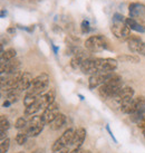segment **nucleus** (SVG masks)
<instances>
[{
  "label": "nucleus",
  "instance_id": "cd10ccee",
  "mask_svg": "<svg viewBox=\"0 0 145 153\" xmlns=\"http://www.w3.org/2000/svg\"><path fill=\"white\" fill-rule=\"evenodd\" d=\"M9 146H10V140L7 137V139L1 141V143H0V153H7Z\"/></svg>",
  "mask_w": 145,
  "mask_h": 153
},
{
  "label": "nucleus",
  "instance_id": "c756f323",
  "mask_svg": "<svg viewBox=\"0 0 145 153\" xmlns=\"http://www.w3.org/2000/svg\"><path fill=\"white\" fill-rule=\"evenodd\" d=\"M125 19H126V17H124L123 15H121V13H115L114 17H113V20H114V22H125Z\"/></svg>",
  "mask_w": 145,
  "mask_h": 153
},
{
  "label": "nucleus",
  "instance_id": "412c9836",
  "mask_svg": "<svg viewBox=\"0 0 145 153\" xmlns=\"http://www.w3.org/2000/svg\"><path fill=\"white\" fill-rule=\"evenodd\" d=\"M116 59L118 60V62H122V63H132V64L140 63V57H137V56H135V55H129V54L117 56Z\"/></svg>",
  "mask_w": 145,
  "mask_h": 153
},
{
  "label": "nucleus",
  "instance_id": "7ed1b4c3",
  "mask_svg": "<svg viewBox=\"0 0 145 153\" xmlns=\"http://www.w3.org/2000/svg\"><path fill=\"white\" fill-rule=\"evenodd\" d=\"M31 81H33V76L31 74L28 72H25L22 74L20 81L18 82V84L13 89H10L8 93H7V100H9L11 103L17 102V100L19 98V96L21 95L22 92H25L29 88L30 84H31Z\"/></svg>",
  "mask_w": 145,
  "mask_h": 153
},
{
  "label": "nucleus",
  "instance_id": "c85d7f7f",
  "mask_svg": "<svg viewBox=\"0 0 145 153\" xmlns=\"http://www.w3.org/2000/svg\"><path fill=\"white\" fill-rule=\"evenodd\" d=\"M81 33H83V34L90 33V22H87V20H83V22H81Z\"/></svg>",
  "mask_w": 145,
  "mask_h": 153
},
{
  "label": "nucleus",
  "instance_id": "f704fd0d",
  "mask_svg": "<svg viewBox=\"0 0 145 153\" xmlns=\"http://www.w3.org/2000/svg\"><path fill=\"white\" fill-rule=\"evenodd\" d=\"M70 151H69L68 146H66V148H64V149L59 150V151H56V152H53V153H69Z\"/></svg>",
  "mask_w": 145,
  "mask_h": 153
},
{
  "label": "nucleus",
  "instance_id": "f8f14e48",
  "mask_svg": "<svg viewBox=\"0 0 145 153\" xmlns=\"http://www.w3.org/2000/svg\"><path fill=\"white\" fill-rule=\"evenodd\" d=\"M59 104L56 102H53L50 105H48L45 110L43 111V114H41V117H43L44 123L46 124H50L54 120L56 119V116L59 114Z\"/></svg>",
  "mask_w": 145,
  "mask_h": 153
},
{
  "label": "nucleus",
  "instance_id": "2f4dec72",
  "mask_svg": "<svg viewBox=\"0 0 145 153\" xmlns=\"http://www.w3.org/2000/svg\"><path fill=\"white\" fill-rule=\"evenodd\" d=\"M136 54H140V55H142V56H145V43H142L141 45H140Z\"/></svg>",
  "mask_w": 145,
  "mask_h": 153
},
{
  "label": "nucleus",
  "instance_id": "6ab92c4d",
  "mask_svg": "<svg viewBox=\"0 0 145 153\" xmlns=\"http://www.w3.org/2000/svg\"><path fill=\"white\" fill-rule=\"evenodd\" d=\"M66 120H67L66 119V115L63 114V113H59V114L56 116V119L49 124V126H50V128L53 131H58V130H60L65 125Z\"/></svg>",
  "mask_w": 145,
  "mask_h": 153
},
{
  "label": "nucleus",
  "instance_id": "20e7f679",
  "mask_svg": "<svg viewBox=\"0 0 145 153\" xmlns=\"http://www.w3.org/2000/svg\"><path fill=\"white\" fill-rule=\"evenodd\" d=\"M48 85H49V75L46 73H41L38 76L33 78L29 88L26 91V93L35 96H40L47 91Z\"/></svg>",
  "mask_w": 145,
  "mask_h": 153
},
{
  "label": "nucleus",
  "instance_id": "39448f33",
  "mask_svg": "<svg viewBox=\"0 0 145 153\" xmlns=\"http://www.w3.org/2000/svg\"><path fill=\"white\" fill-rule=\"evenodd\" d=\"M85 48L90 53H99V51L109 49V42L106 37H104L102 35L90 36V38L86 39Z\"/></svg>",
  "mask_w": 145,
  "mask_h": 153
},
{
  "label": "nucleus",
  "instance_id": "4c0bfd02",
  "mask_svg": "<svg viewBox=\"0 0 145 153\" xmlns=\"http://www.w3.org/2000/svg\"><path fill=\"white\" fill-rule=\"evenodd\" d=\"M10 104H11V102L9 100H6V102H4V107H8Z\"/></svg>",
  "mask_w": 145,
  "mask_h": 153
},
{
  "label": "nucleus",
  "instance_id": "7c9ffc66",
  "mask_svg": "<svg viewBox=\"0 0 145 153\" xmlns=\"http://www.w3.org/2000/svg\"><path fill=\"white\" fill-rule=\"evenodd\" d=\"M137 126L141 128V130H144L145 128V113L143 114V116H142L141 119H140V121L137 122Z\"/></svg>",
  "mask_w": 145,
  "mask_h": 153
},
{
  "label": "nucleus",
  "instance_id": "2eb2a0df",
  "mask_svg": "<svg viewBox=\"0 0 145 153\" xmlns=\"http://www.w3.org/2000/svg\"><path fill=\"white\" fill-rule=\"evenodd\" d=\"M86 139V130L84 128H79L75 130L74 133V137H72V144L75 148H81V145L84 143V141Z\"/></svg>",
  "mask_w": 145,
  "mask_h": 153
},
{
  "label": "nucleus",
  "instance_id": "0eeeda50",
  "mask_svg": "<svg viewBox=\"0 0 145 153\" xmlns=\"http://www.w3.org/2000/svg\"><path fill=\"white\" fill-rule=\"evenodd\" d=\"M143 108H145V96H143V95H138V96L133 97L126 105L121 106V111L123 113L129 115L137 113Z\"/></svg>",
  "mask_w": 145,
  "mask_h": 153
},
{
  "label": "nucleus",
  "instance_id": "ddd939ff",
  "mask_svg": "<svg viewBox=\"0 0 145 153\" xmlns=\"http://www.w3.org/2000/svg\"><path fill=\"white\" fill-rule=\"evenodd\" d=\"M19 67H20V60L13 58L8 62H1L0 72L1 74H11L19 71Z\"/></svg>",
  "mask_w": 145,
  "mask_h": 153
},
{
  "label": "nucleus",
  "instance_id": "f3484780",
  "mask_svg": "<svg viewBox=\"0 0 145 153\" xmlns=\"http://www.w3.org/2000/svg\"><path fill=\"white\" fill-rule=\"evenodd\" d=\"M128 10H129V17L135 18V19L142 17V16H145V6L141 4L133 2L129 4Z\"/></svg>",
  "mask_w": 145,
  "mask_h": 153
},
{
  "label": "nucleus",
  "instance_id": "f257e3e1",
  "mask_svg": "<svg viewBox=\"0 0 145 153\" xmlns=\"http://www.w3.org/2000/svg\"><path fill=\"white\" fill-rule=\"evenodd\" d=\"M118 65L115 58H90L85 60L81 71L85 75H93L99 72H114Z\"/></svg>",
  "mask_w": 145,
  "mask_h": 153
},
{
  "label": "nucleus",
  "instance_id": "58836bf2",
  "mask_svg": "<svg viewBox=\"0 0 145 153\" xmlns=\"http://www.w3.org/2000/svg\"><path fill=\"white\" fill-rule=\"evenodd\" d=\"M83 153H90V151H86V152H83Z\"/></svg>",
  "mask_w": 145,
  "mask_h": 153
},
{
  "label": "nucleus",
  "instance_id": "1a4fd4ad",
  "mask_svg": "<svg viewBox=\"0 0 145 153\" xmlns=\"http://www.w3.org/2000/svg\"><path fill=\"white\" fill-rule=\"evenodd\" d=\"M74 133H75V130H74V128H67V130L53 143V145H51V151H53V152H56V151H59V150L64 149L66 146H68L69 144H72Z\"/></svg>",
  "mask_w": 145,
  "mask_h": 153
},
{
  "label": "nucleus",
  "instance_id": "e433bc0d",
  "mask_svg": "<svg viewBox=\"0 0 145 153\" xmlns=\"http://www.w3.org/2000/svg\"><path fill=\"white\" fill-rule=\"evenodd\" d=\"M30 153H45V150L44 149H36L34 151H31Z\"/></svg>",
  "mask_w": 145,
  "mask_h": 153
},
{
  "label": "nucleus",
  "instance_id": "a211bd4d",
  "mask_svg": "<svg viewBox=\"0 0 145 153\" xmlns=\"http://www.w3.org/2000/svg\"><path fill=\"white\" fill-rule=\"evenodd\" d=\"M126 43H127V47L128 49L132 51V53H137V49H138V47L141 45L143 42H142V39L140 36H135V35H131L129 36V38L126 40Z\"/></svg>",
  "mask_w": 145,
  "mask_h": 153
},
{
  "label": "nucleus",
  "instance_id": "ea45409f",
  "mask_svg": "<svg viewBox=\"0 0 145 153\" xmlns=\"http://www.w3.org/2000/svg\"><path fill=\"white\" fill-rule=\"evenodd\" d=\"M17 153H25L24 151H20V152H17Z\"/></svg>",
  "mask_w": 145,
  "mask_h": 153
},
{
  "label": "nucleus",
  "instance_id": "b1692460",
  "mask_svg": "<svg viewBox=\"0 0 145 153\" xmlns=\"http://www.w3.org/2000/svg\"><path fill=\"white\" fill-rule=\"evenodd\" d=\"M28 137H29V136H28V133H27L25 130H22V131H20L17 135H16L15 140H16V142H17L18 145H24L26 142H27Z\"/></svg>",
  "mask_w": 145,
  "mask_h": 153
},
{
  "label": "nucleus",
  "instance_id": "423d86ee",
  "mask_svg": "<svg viewBox=\"0 0 145 153\" xmlns=\"http://www.w3.org/2000/svg\"><path fill=\"white\" fill-rule=\"evenodd\" d=\"M24 73L20 71H17L11 74H1V91L8 93L10 89H13L15 86L20 81Z\"/></svg>",
  "mask_w": 145,
  "mask_h": 153
},
{
  "label": "nucleus",
  "instance_id": "9b49d317",
  "mask_svg": "<svg viewBox=\"0 0 145 153\" xmlns=\"http://www.w3.org/2000/svg\"><path fill=\"white\" fill-rule=\"evenodd\" d=\"M133 97H134V89L132 87H128V86H123L113 98L115 102L120 104L121 107L123 105H126Z\"/></svg>",
  "mask_w": 145,
  "mask_h": 153
},
{
  "label": "nucleus",
  "instance_id": "aec40b11",
  "mask_svg": "<svg viewBox=\"0 0 145 153\" xmlns=\"http://www.w3.org/2000/svg\"><path fill=\"white\" fill-rule=\"evenodd\" d=\"M125 24L129 27L131 30H134V31H137V33H145V28L143 26L137 22L135 18L128 17L125 19Z\"/></svg>",
  "mask_w": 145,
  "mask_h": 153
},
{
  "label": "nucleus",
  "instance_id": "5701e85b",
  "mask_svg": "<svg viewBox=\"0 0 145 153\" xmlns=\"http://www.w3.org/2000/svg\"><path fill=\"white\" fill-rule=\"evenodd\" d=\"M44 126L45 124H40L38 126H34V128H26L25 131L28 133V136L29 137H35V136L39 135L44 130Z\"/></svg>",
  "mask_w": 145,
  "mask_h": 153
},
{
  "label": "nucleus",
  "instance_id": "4be33fe9",
  "mask_svg": "<svg viewBox=\"0 0 145 153\" xmlns=\"http://www.w3.org/2000/svg\"><path fill=\"white\" fill-rule=\"evenodd\" d=\"M16 55H17L16 49L8 48L1 53V62H8V60L13 59V58H16Z\"/></svg>",
  "mask_w": 145,
  "mask_h": 153
},
{
  "label": "nucleus",
  "instance_id": "bb28decb",
  "mask_svg": "<svg viewBox=\"0 0 145 153\" xmlns=\"http://www.w3.org/2000/svg\"><path fill=\"white\" fill-rule=\"evenodd\" d=\"M39 96H35V95H31V94H27L26 93V95L24 96V105H25L26 107L29 106V105H31L33 103H35L37 100H38Z\"/></svg>",
  "mask_w": 145,
  "mask_h": 153
},
{
  "label": "nucleus",
  "instance_id": "72a5a7b5",
  "mask_svg": "<svg viewBox=\"0 0 145 153\" xmlns=\"http://www.w3.org/2000/svg\"><path fill=\"white\" fill-rule=\"evenodd\" d=\"M136 20H137L138 22H140V24H141V25L145 28V16H142V17L137 18Z\"/></svg>",
  "mask_w": 145,
  "mask_h": 153
},
{
  "label": "nucleus",
  "instance_id": "a878e982",
  "mask_svg": "<svg viewBox=\"0 0 145 153\" xmlns=\"http://www.w3.org/2000/svg\"><path fill=\"white\" fill-rule=\"evenodd\" d=\"M9 128H10V123L8 119L4 115H1L0 116V132H7Z\"/></svg>",
  "mask_w": 145,
  "mask_h": 153
},
{
  "label": "nucleus",
  "instance_id": "4468645a",
  "mask_svg": "<svg viewBox=\"0 0 145 153\" xmlns=\"http://www.w3.org/2000/svg\"><path fill=\"white\" fill-rule=\"evenodd\" d=\"M55 89H48L47 92H45L44 94H41L38 97V103L40 105V108L41 110H45L48 105H50L53 102H55Z\"/></svg>",
  "mask_w": 145,
  "mask_h": 153
},
{
  "label": "nucleus",
  "instance_id": "393cba45",
  "mask_svg": "<svg viewBox=\"0 0 145 153\" xmlns=\"http://www.w3.org/2000/svg\"><path fill=\"white\" fill-rule=\"evenodd\" d=\"M28 124V120L24 117V116H20L16 120V123H15V128L17 130H25L26 126Z\"/></svg>",
  "mask_w": 145,
  "mask_h": 153
},
{
  "label": "nucleus",
  "instance_id": "473e14b6",
  "mask_svg": "<svg viewBox=\"0 0 145 153\" xmlns=\"http://www.w3.org/2000/svg\"><path fill=\"white\" fill-rule=\"evenodd\" d=\"M106 130H107V132H108V134L111 135V137L113 139V141H114L115 143H117V140L115 139V136H114V134H113V132L111 131V128H109V126H108V125H106Z\"/></svg>",
  "mask_w": 145,
  "mask_h": 153
},
{
  "label": "nucleus",
  "instance_id": "6e6552de",
  "mask_svg": "<svg viewBox=\"0 0 145 153\" xmlns=\"http://www.w3.org/2000/svg\"><path fill=\"white\" fill-rule=\"evenodd\" d=\"M111 31L121 42H126L131 36V29L124 22H114L111 26Z\"/></svg>",
  "mask_w": 145,
  "mask_h": 153
},
{
  "label": "nucleus",
  "instance_id": "f03ea898",
  "mask_svg": "<svg viewBox=\"0 0 145 153\" xmlns=\"http://www.w3.org/2000/svg\"><path fill=\"white\" fill-rule=\"evenodd\" d=\"M122 87H123V81H122L121 76L115 74L106 83H104L103 85L98 87V93H99L102 98L108 100V98L114 97Z\"/></svg>",
  "mask_w": 145,
  "mask_h": 153
},
{
  "label": "nucleus",
  "instance_id": "9d476101",
  "mask_svg": "<svg viewBox=\"0 0 145 153\" xmlns=\"http://www.w3.org/2000/svg\"><path fill=\"white\" fill-rule=\"evenodd\" d=\"M114 75H115L114 72H99L96 73V74H93V75H90V79H88V87L90 89L99 87L104 83H106L109 78H112Z\"/></svg>",
  "mask_w": 145,
  "mask_h": 153
},
{
  "label": "nucleus",
  "instance_id": "dca6fc26",
  "mask_svg": "<svg viewBox=\"0 0 145 153\" xmlns=\"http://www.w3.org/2000/svg\"><path fill=\"white\" fill-rule=\"evenodd\" d=\"M90 55L86 54L85 51H79L78 54L74 55V57L70 59V66H72V68H74V69L81 68L83 63H84L85 60L90 59Z\"/></svg>",
  "mask_w": 145,
  "mask_h": 153
},
{
  "label": "nucleus",
  "instance_id": "c9c22d12",
  "mask_svg": "<svg viewBox=\"0 0 145 153\" xmlns=\"http://www.w3.org/2000/svg\"><path fill=\"white\" fill-rule=\"evenodd\" d=\"M84 151H83V149L81 148H75L74 150H72L69 153H83Z\"/></svg>",
  "mask_w": 145,
  "mask_h": 153
}]
</instances>
